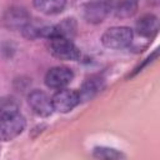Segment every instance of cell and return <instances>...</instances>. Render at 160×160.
Masks as SVG:
<instances>
[{
    "instance_id": "7",
    "label": "cell",
    "mask_w": 160,
    "mask_h": 160,
    "mask_svg": "<svg viewBox=\"0 0 160 160\" xmlns=\"http://www.w3.org/2000/svg\"><path fill=\"white\" fill-rule=\"evenodd\" d=\"M28 102H29V106L32 109V111L39 116L46 118V116H50L54 111L51 98H49L41 90H32L28 95Z\"/></svg>"
},
{
    "instance_id": "5",
    "label": "cell",
    "mask_w": 160,
    "mask_h": 160,
    "mask_svg": "<svg viewBox=\"0 0 160 160\" xmlns=\"http://www.w3.org/2000/svg\"><path fill=\"white\" fill-rule=\"evenodd\" d=\"M51 102H52L54 111L66 114L79 105L80 102L79 91L72 89H66V88L58 89V91L51 96Z\"/></svg>"
},
{
    "instance_id": "1",
    "label": "cell",
    "mask_w": 160,
    "mask_h": 160,
    "mask_svg": "<svg viewBox=\"0 0 160 160\" xmlns=\"http://www.w3.org/2000/svg\"><path fill=\"white\" fill-rule=\"evenodd\" d=\"M134 39V31L128 26H112L104 31L101 35V44L108 49H124L128 48Z\"/></svg>"
},
{
    "instance_id": "13",
    "label": "cell",
    "mask_w": 160,
    "mask_h": 160,
    "mask_svg": "<svg viewBox=\"0 0 160 160\" xmlns=\"http://www.w3.org/2000/svg\"><path fill=\"white\" fill-rule=\"evenodd\" d=\"M16 111H19V104L14 98L6 96L0 99V119Z\"/></svg>"
},
{
    "instance_id": "14",
    "label": "cell",
    "mask_w": 160,
    "mask_h": 160,
    "mask_svg": "<svg viewBox=\"0 0 160 160\" xmlns=\"http://www.w3.org/2000/svg\"><path fill=\"white\" fill-rule=\"evenodd\" d=\"M94 156L100 158V159H120L124 155L115 149L105 148V146H98L94 149Z\"/></svg>"
},
{
    "instance_id": "4",
    "label": "cell",
    "mask_w": 160,
    "mask_h": 160,
    "mask_svg": "<svg viewBox=\"0 0 160 160\" xmlns=\"http://www.w3.org/2000/svg\"><path fill=\"white\" fill-rule=\"evenodd\" d=\"M112 9L111 0H85L81 6L82 16L88 22H101Z\"/></svg>"
},
{
    "instance_id": "11",
    "label": "cell",
    "mask_w": 160,
    "mask_h": 160,
    "mask_svg": "<svg viewBox=\"0 0 160 160\" xmlns=\"http://www.w3.org/2000/svg\"><path fill=\"white\" fill-rule=\"evenodd\" d=\"M34 8L45 15H55L64 10L66 0H32Z\"/></svg>"
},
{
    "instance_id": "3",
    "label": "cell",
    "mask_w": 160,
    "mask_h": 160,
    "mask_svg": "<svg viewBox=\"0 0 160 160\" xmlns=\"http://www.w3.org/2000/svg\"><path fill=\"white\" fill-rule=\"evenodd\" d=\"M26 126L25 118L19 112H12L0 119V140L10 141L18 138Z\"/></svg>"
},
{
    "instance_id": "8",
    "label": "cell",
    "mask_w": 160,
    "mask_h": 160,
    "mask_svg": "<svg viewBox=\"0 0 160 160\" xmlns=\"http://www.w3.org/2000/svg\"><path fill=\"white\" fill-rule=\"evenodd\" d=\"M4 22L11 29H22L30 22V16L28 11L22 8H11L6 11L4 16Z\"/></svg>"
},
{
    "instance_id": "12",
    "label": "cell",
    "mask_w": 160,
    "mask_h": 160,
    "mask_svg": "<svg viewBox=\"0 0 160 160\" xmlns=\"http://www.w3.org/2000/svg\"><path fill=\"white\" fill-rule=\"evenodd\" d=\"M138 8V0H118V2L114 6V12L115 16L119 19H129L136 14Z\"/></svg>"
},
{
    "instance_id": "2",
    "label": "cell",
    "mask_w": 160,
    "mask_h": 160,
    "mask_svg": "<svg viewBox=\"0 0 160 160\" xmlns=\"http://www.w3.org/2000/svg\"><path fill=\"white\" fill-rule=\"evenodd\" d=\"M50 44V52L60 59V60H68V61H75L79 60L81 56V52L79 48L71 41V39L65 36H55L49 39Z\"/></svg>"
},
{
    "instance_id": "9",
    "label": "cell",
    "mask_w": 160,
    "mask_h": 160,
    "mask_svg": "<svg viewBox=\"0 0 160 160\" xmlns=\"http://www.w3.org/2000/svg\"><path fill=\"white\" fill-rule=\"evenodd\" d=\"M136 31L140 36L151 39L154 38L159 31V20L152 14L142 15L136 21Z\"/></svg>"
},
{
    "instance_id": "6",
    "label": "cell",
    "mask_w": 160,
    "mask_h": 160,
    "mask_svg": "<svg viewBox=\"0 0 160 160\" xmlns=\"http://www.w3.org/2000/svg\"><path fill=\"white\" fill-rule=\"evenodd\" d=\"M72 79H74V72L70 68L58 65L48 70V72L45 74L44 81L48 88L58 90V89H62L66 85H69Z\"/></svg>"
},
{
    "instance_id": "10",
    "label": "cell",
    "mask_w": 160,
    "mask_h": 160,
    "mask_svg": "<svg viewBox=\"0 0 160 160\" xmlns=\"http://www.w3.org/2000/svg\"><path fill=\"white\" fill-rule=\"evenodd\" d=\"M102 85H104V80L100 76H90V78H88L82 82L81 89L79 91L80 101L91 100L102 89Z\"/></svg>"
},
{
    "instance_id": "15",
    "label": "cell",
    "mask_w": 160,
    "mask_h": 160,
    "mask_svg": "<svg viewBox=\"0 0 160 160\" xmlns=\"http://www.w3.org/2000/svg\"><path fill=\"white\" fill-rule=\"evenodd\" d=\"M149 1H151V2H155V4H156V2L159 1V0H149Z\"/></svg>"
}]
</instances>
